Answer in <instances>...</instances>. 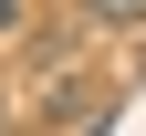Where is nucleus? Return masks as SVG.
Wrapping results in <instances>:
<instances>
[{
	"mask_svg": "<svg viewBox=\"0 0 146 136\" xmlns=\"http://www.w3.org/2000/svg\"><path fill=\"white\" fill-rule=\"evenodd\" d=\"M84 31H146V0H73Z\"/></svg>",
	"mask_w": 146,
	"mask_h": 136,
	"instance_id": "obj_1",
	"label": "nucleus"
},
{
	"mask_svg": "<svg viewBox=\"0 0 146 136\" xmlns=\"http://www.w3.org/2000/svg\"><path fill=\"white\" fill-rule=\"evenodd\" d=\"M0 115H11V105H0Z\"/></svg>",
	"mask_w": 146,
	"mask_h": 136,
	"instance_id": "obj_3",
	"label": "nucleus"
},
{
	"mask_svg": "<svg viewBox=\"0 0 146 136\" xmlns=\"http://www.w3.org/2000/svg\"><path fill=\"white\" fill-rule=\"evenodd\" d=\"M0 31H21V0H0Z\"/></svg>",
	"mask_w": 146,
	"mask_h": 136,
	"instance_id": "obj_2",
	"label": "nucleus"
}]
</instances>
